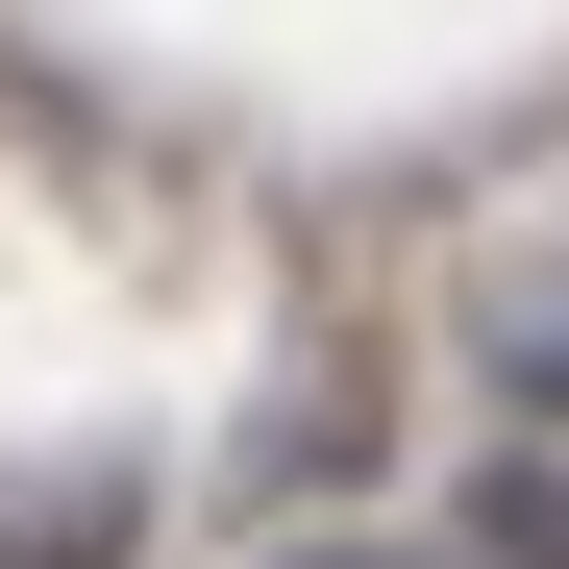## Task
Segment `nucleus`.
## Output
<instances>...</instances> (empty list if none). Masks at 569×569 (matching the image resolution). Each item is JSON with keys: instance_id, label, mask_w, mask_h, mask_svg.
Wrapping results in <instances>:
<instances>
[{"instance_id": "nucleus-1", "label": "nucleus", "mask_w": 569, "mask_h": 569, "mask_svg": "<svg viewBox=\"0 0 569 569\" xmlns=\"http://www.w3.org/2000/svg\"><path fill=\"white\" fill-rule=\"evenodd\" d=\"M149 520V470H100V446H74V470H0V569H100Z\"/></svg>"}, {"instance_id": "nucleus-2", "label": "nucleus", "mask_w": 569, "mask_h": 569, "mask_svg": "<svg viewBox=\"0 0 569 569\" xmlns=\"http://www.w3.org/2000/svg\"><path fill=\"white\" fill-rule=\"evenodd\" d=\"M470 545H496V569H569V446H496V470H470Z\"/></svg>"}, {"instance_id": "nucleus-3", "label": "nucleus", "mask_w": 569, "mask_h": 569, "mask_svg": "<svg viewBox=\"0 0 569 569\" xmlns=\"http://www.w3.org/2000/svg\"><path fill=\"white\" fill-rule=\"evenodd\" d=\"M496 397H520V421H569V298H520V322H496Z\"/></svg>"}, {"instance_id": "nucleus-4", "label": "nucleus", "mask_w": 569, "mask_h": 569, "mask_svg": "<svg viewBox=\"0 0 569 569\" xmlns=\"http://www.w3.org/2000/svg\"><path fill=\"white\" fill-rule=\"evenodd\" d=\"M298 569H421V545H298Z\"/></svg>"}]
</instances>
